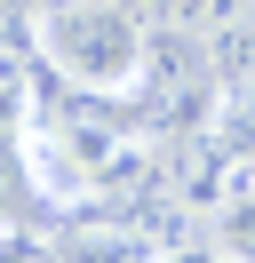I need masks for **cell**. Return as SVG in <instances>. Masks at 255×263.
<instances>
[{
	"mask_svg": "<svg viewBox=\"0 0 255 263\" xmlns=\"http://www.w3.org/2000/svg\"><path fill=\"white\" fill-rule=\"evenodd\" d=\"M40 56L56 64L64 88L88 96H136L143 64H152V24L120 0H72L40 16Z\"/></svg>",
	"mask_w": 255,
	"mask_h": 263,
	"instance_id": "obj_1",
	"label": "cell"
},
{
	"mask_svg": "<svg viewBox=\"0 0 255 263\" xmlns=\"http://www.w3.org/2000/svg\"><path fill=\"white\" fill-rule=\"evenodd\" d=\"M56 255L64 263H159V239L152 231H136L128 215H80V223L56 231Z\"/></svg>",
	"mask_w": 255,
	"mask_h": 263,
	"instance_id": "obj_2",
	"label": "cell"
},
{
	"mask_svg": "<svg viewBox=\"0 0 255 263\" xmlns=\"http://www.w3.org/2000/svg\"><path fill=\"white\" fill-rule=\"evenodd\" d=\"M40 48H0V136H24L40 120Z\"/></svg>",
	"mask_w": 255,
	"mask_h": 263,
	"instance_id": "obj_3",
	"label": "cell"
},
{
	"mask_svg": "<svg viewBox=\"0 0 255 263\" xmlns=\"http://www.w3.org/2000/svg\"><path fill=\"white\" fill-rule=\"evenodd\" d=\"M207 48V72H215V88H255V8L231 24H215V32H199Z\"/></svg>",
	"mask_w": 255,
	"mask_h": 263,
	"instance_id": "obj_4",
	"label": "cell"
},
{
	"mask_svg": "<svg viewBox=\"0 0 255 263\" xmlns=\"http://www.w3.org/2000/svg\"><path fill=\"white\" fill-rule=\"evenodd\" d=\"M215 239L231 247L239 263H255V176H247V183H239V192L215 208Z\"/></svg>",
	"mask_w": 255,
	"mask_h": 263,
	"instance_id": "obj_5",
	"label": "cell"
},
{
	"mask_svg": "<svg viewBox=\"0 0 255 263\" xmlns=\"http://www.w3.org/2000/svg\"><path fill=\"white\" fill-rule=\"evenodd\" d=\"M32 199V160H24V136H0V215H16Z\"/></svg>",
	"mask_w": 255,
	"mask_h": 263,
	"instance_id": "obj_6",
	"label": "cell"
},
{
	"mask_svg": "<svg viewBox=\"0 0 255 263\" xmlns=\"http://www.w3.org/2000/svg\"><path fill=\"white\" fill-rule=\"evenodd\" d=\"M0 263H64L56 255V231H24L0 215Z\"/></svg>",
	"mask_w": 255,
	"mask_h": 263,
	"instance_id": "obj_7",
	"label": "cell"
},
{
	"mask_svg": "<svg viewBox=\"0 0 255 263\" xmlns=\"http://www.w3.org/2000/svg\"><path fill=\"white\" fill-rule=\"evenodd\" d=\"M159 263H239L231 247L223 239H199V231H191V239H175V247H159Z\"/></svg>",
	"mask_w": 255,
	"mask_h": 263,
	"instance_id": "obj_8",
	"label": "cell"
},
{
	"mask_svg": "<svg viewBox=\"0 0 255 263\" xmlns=\"http://www.w3.org/2000/svg\"><path fill=\"white\" fill-rule=\"evenodd\" d=\"M32 8H40V16H48V8H72V0H32Z\"/></svg>",
	"mask_w": 255,
	"mask_h": 263,
	"instance_id": "obj_9",
	"label": "cell"
}]
</instances>
